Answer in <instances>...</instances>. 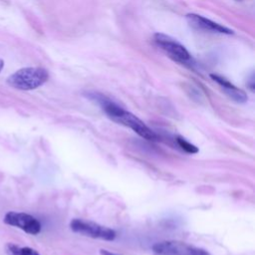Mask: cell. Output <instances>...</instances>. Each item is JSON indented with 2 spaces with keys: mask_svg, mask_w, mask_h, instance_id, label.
<instances>
[{
  "mask_svg": "<svg viewBox=\"0 0 255 255\" xmlns=\"http://www.w3.org/2000/svg\"><path fill=\"white\" fill-rule=\"evenodd\" d=\"M89 98L97 102L105 114L114 122L121 124L127 128H129L132 129L136 134H138L140 137L149 140V141H155L157 140L156 133L150 129L139 118H137L132 113L126 111L122 107H120L118 104L114 103L104 95L98 94V93H90Z\"/></svg>",
  "mask_w": 255,
  "mask_h": 255,
  "instance_id": "6da1fadb",
  "label": "cell"
},
{
  "mask_svg": "<svg viewBox=\"0 0 255 255\" xmlns=\"http://www.w3.org/2000/svg\"><path fill=\"white\" fill-rule=\"evenodd\" d=\"M49 79L47 70L40 67H27L9 76L7 83L12 88L21 91L35 90L44 85Z\"/></svg>",
  "mask_w": 255,
  "mask_h": 255,
  "instance_id": "7a4b0ae2",
  "label": "cell"
},
{
  "mask_svg": "<svg viewBox=\"0 0 255 255\" xmlns=\"http://www.w3.org/2000/svg\"><path fill=\"white\" fill-rule=\"evenodd\" d=\"M155 45L160 48L171 60L186 66L193 65V58L187 49L175 39L162 33H155L153 35Z\"/></svg>",
  "mask_w": 255,
  "mask_h": 255,
  "instance_id": "3957f363",
  "label": "cell"
},
{
  "mask_svg": "<svg viewBox=\"0 0 255 255\" xmlns=\"http://www.w3.org/2000/svg\"><path fill=\"white\" fill-rule=\"evenodd\" d=\"M70 228L73 232L88 236L94 239H101L106 241L115 240L117 233L114 229L107 226L101 225L99 223L75 218L70 222Z\"/></svg>",
  "mask_w": 255,
  "mask_h": 255,
  "instance_id": "277c9868",
  "label": "cell"
},
{
  "mask_svg": "<svg viewBox=\"0 0 255 255\" xmlns=\"http://www.w3.org/2000/svg\"><path fill=\"white\" fill-rule=\"evenodd\" d=\"M152 251L158 255H210L203 248L177 240L157 242L152 245Z\"/></svg>",
  "mask_w": 255,
  "mask_h": 255,
  "instance_id": "5b68a950",
  "label": "cell"
},
{
  "mask_svg": "<svg viewBox=\"0 0 255 255\" xmlns=\"http://www.w3.org/2000/svg\"><path fill=\"white\" fill-rule=\"evenodd\" d=\"M3 222L7 225L17 227L31 235L39 234L42 228L40 221L36 217L25 212L8 211L3 218Z\"/></svg>",
  "mask_w": 255,
  "mask_h": 255,
  "instance_id": "8992f818",
  "label": "cell"
},
{
  "mask_svg": "<svg viewBox=\"0 0 255 255\" xmlns=\"http://www.w3.org/2000/svg\"><path fill=\"white\" fill-rule=\"evenodd\" d=\"M187 23L194 29L204 31V32H210V33H216V34H224V35H231L233 34V31L223 25H220L208 18H205L201 15L195 14V13H189L185 16Z\"/></svg>",
  "mask_w": 255,
  "mask_h": 255,
  "instance_id": "52a82bcc",
  "label": "cell"
},
{
  "mask_svg": "<svg viewBox=\"0 0 255 255\" xmlns=\"http://www.w3.org/2000/svg\"><path fill=\"white\" fill-rule=\"evenodd\" d=\"M211 79L216 82L221 89L224 91V93L234 102L239 103V104H243L245 102H247L248 98L247 95L244 91L240 90L239 88H237L236 86H234L232 83H230L227 79L223 78L222 76L216 75V74H211L210 75Z\"/></svg>",
  "mask_w": 255,
  "mask_h": 255,
  "instance_id": "ba28073f",
  "label": "cell"
},
{
  "mask_svg": "<svg viewBox=\"0 0 255 255\" xmlns=\"http://www.w3.org/2000/svg\"><path fill=\"white\" fill-rule=\"evenodd\" d=\"M6 252L8 255H41L37 250L31 247H20L13 243L6 245Z\"/></svg>",
  "mask_w": 255,
  "mask_h": 255,
  "instance_id": "9c48e42d",
  "label": "cell"
},
{
  "mask_svg": "<svg viewBox=\"0 0 255 255\" xmlns=\"http://www.w3.org/2000/svg\"><path fill=\"white\" fill-rule=\"evenodd\" d=\"M176 142L187 153L193 154V153H197L198 152V147H196L194 144H192L191 142H189L188 140H186L182 136H177L176 137Z\"/></svg>",
  "mask_w": 255,
  "mask_h": 255,
  "instance_id": "30bf717a",
  "label": "cell"
},
{
  "mask_svg": "<svg viewBox=\"0 0 255 255\" xmlns=\"http://www.w3.org/2000/svg\"><path fill=\"white\" fill-rule=\"evenodd\" d=\"M247 86L249 87V89L251 91H254V76H253V74L251 75V77L249 79V82L247 83Z\"/></svg>",
  "mask_w": 255,
  "mask_h": 255,
  "instance_id": "8fae6325",
  "label": "cell"
},
{
  "mask_svg": "<svg viewBox=\"0 0 255 255\" xmlns=\"http://www.w3.org/2000/svg\"><path fill=\"white\" fill-rule=\"evenodd\" d=\"M100 253H101V255H118V254L113 253V252H111L109 250H106V249H101Z\"/></svg>",
  "mask_w": 255,
  "mask_h": 255,
  "instance_id": "7c38bea8",
  "label": "cell"
},
{
  "mask_svg": "<svg viewBox=\"0 0 255 255\" xmlns=\"http://www.w3.org/2000/svg\"><path fill=\"white\" fill-rule=\"evenodd\" d=\"M3 67H4V62H3V60L0 59V72H1V70L3 69Z\"/></svg>",
  "mask_w": 255,
  "mask_h": 255,
  "instance_id": "4fadbf2b",
  "label": "cell"
},
{
  "mask_svg": "<svg viewBox=\"0 0 255 255\" xmlns=\"http://www.w3.org/2000/svg\"><path fill=\"white\" fill-rule=\"evenodd\" d=\"M236 1H243V0H236Z\"/></svg>",
  "mask_w": 255,
  "mask_h": 255,
  "instance_id": "5bb4252c",
  "label": "cell"
}]
</instances>
